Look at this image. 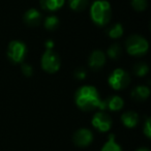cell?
Wrapping results in <instances>:
<instances>
[{
	"instance_id": "cell-1",
	"label": "cell",
	"mask_w": 151,
	"mask_h": 151,
	"mask_svg": "<svg viewBox=\"0 0 151 151\" xmlns=\"http://www.w3.org/2000/svg\"><path fill=\"white\" fill-rule=\"evenodd\" d=\"M76 105L83 111H91L99 108L106 109L105 101L101 99L97 89L93 86H82L77 90L75 95Z\"/></svg>"
},
{
	"instance_id": "cell-2",
	"label": "cell",
	"mask_w": 151,
	"mask_h": 151,
	"mask_svg": "<svg viewBox=\"0 0 151 151\" xmlns=\"http://www.w3.org/2000/svg\"><path fill=\"white\" fill-rule=\"evenodd\" d=\"M112 16L111 4L107 0H96L90 7L91 20L99 26H105L110 22Z\"/></svg>"
},
{
	"instance_id": "cell-3",
	"label": "cell",
	"mask_w": 151,
	"mask_h": 151,
	"mask_svg": "<svg viewBox=\"0 0 151 151\" xmlns=\"http://www.w3.org/2000/svg\"><path fill=\"white\" fill-rule=\"evenodd\" d=\"M126 51L132 56H143L148 52L149 44L145 37L138 34L130 35L125 42Z\"/></svg>"
},
{
	"instance_id": "cell-4",
	"label": "cell",
	"mask_w": 151,
	"mask_h": 151,
	"mask_svg": "<svg viewBox=\"0 0 151 151\" xmlns=\"http://www.w3.org/2000/svg\"><path fill=\"white\" fill-rule=\"evenodd\" d=\"M7 57L15 64L24 61L27 54V47L21 40H12L7 47Z\"/></svg>"
},
{
	"instance_id": "cell-5",
	"label": "cell",
	"mask_w": 151,
	"mask_h": 151,
	"mask_svg": "<svg viewBox=\"0 0 151 151\" xmlns=\"http://www.w3.org/2000/svg\"><path fill=\"white\" fill-rule=\"evenodd\" d=\"M40 65H42V69L46 70L47 73H54L58 71L59 68H60V57L55 51H53V49L52 50H47L42 56Z\"/></svg>"
},
{
	"instance_id": "cell-6",
	"label": "cell",
	"mask_w": 151,
	"mask_h": 151,
	"mask_svg": "<svg viewBox=\"0 0 151 151\" xmlns=\"http://www.w3.org/2000/svg\"><path fill=\"white\" fill-rule=\"evenodd\" d=\"M109 85L115 90H121L127 87L130 83V77L122 68H117L109 76Z\"/></svg>"
},
{
	"instance_id": "cell-7",
	"label": "cell",
	"mask_w": 151,
	"mask_h": 151,
	"mask_svg": "<svg viewBox=\"0 0 151 151\" xmlns=\"http://www.w3.org/2000/svg\"><path fill=\"white\" fill-rule=\"evenodd\" d=\"M92 125L99 132H108L112 127V119L105 112H97L91 120Z\"/></svg>"
},
{
	"instance_id": "cell-8",
	"label": "cell",
	"mask_w": 151,
	"mask_h": 151,
	"mask_svg": "<svg viewBox=\"0 0 151 151\" xmlns=\"http://www.w3.org/2000/svg\"><path fill=\"white\" fill-rule=\"evenodd\" d=\"M73 143L79 147H86L93 141V134L88 128H80L73 134Z\"/></svg>"
},
{
	"instance_id": "cell-9",
	"label": "cell",
	"mask_w": 151,
	"mask_h": 151,
	"mask_svg": "<svg viewBox=\"0 0 151 151\" xmlns=\"http://www.w3.org/2000/svg\"><path fill=\"white\" fill-rule=\"evenodd\" d=\"M106 63V54L101 50H95L90 54L88 59L89 67L93 70H99L105 65Z\"/></svg>"
},
{
	"instance_id": "cell-10",
	"label": "cell",
	"mask_w": 151,
	"mask_h": 151,
	"mask_svg": "<svg viewBox=\"0 0 151 151\" xmlns=\"http://www.w3.org/2000/svg\"><path fill=\"white\" fill-rule=\"evenodd\" d=\"M24 22L28 26H38L42 22V14L35 9H30L24 14Z\"/></svg>"
},
{
	"instance_id": "cell-11",
	"label": "cell",
	"mask_w": 151,
	"mask_h": 151,
	"mask_svg": "<svg viewBox=\"0 0 151 151\" xmlns=\"http://www.w3.org/2000/svg\"><path fill=\"white\" fill-rule=\"evenodd\" d=\"M121 121L124 126L128 128H132L138 125L139 123V115L132 111H128L122 114Z\"/></svg>"
},
{
	"instance_id": "cell-12",
	"label": "cell",
	"mask_w": 151,
	"mask_h": 151,
	"mask_svg": "<svg viewBox=\"0 0 151 151\" xmlns=\"http://www.w3.org/2000/svg\"><path fill=\"white\" fill-rule=\"evenodd\" d=\"M65 0H40V6L42 9L49 12H56L63 6Z\"/></svg>"
},
{
	"instance_id": "cell-13",
	"label": "cell",
	"mask_w": 151,
	"mask_h": 151,
	"mask_svg": "<svg viewBox=\"0 0 151 151\" xmlns=\"http://www.w3.org/2000/svg\"><path fill=\"white\" fill-rule=\"evenodd\" d=\"M105 105H106V109L108 108L111 111H119V110L122 109L124 103H123V99L120 96H118V95H112L107 101H105Z\"/></svg>"
},
{
	"instance_id": "cell-14",
	"label": "cell",
	"mask_w": 151,
	"mask_h": 151,
	"mask_svg": "<svg viewBox=\"0 0 151 151\" xmlns=\"http://www.w3.org/2000/svg\"><path fill=\"white\" fill-rule=\"evenodd\" d=\"M150 94V89L146 86H137L132 91V97L137 101H142L148 99Z\"/></svg>"
},
{
	"instance_id": "cell-15",
	"label": "cell",
	"mask_w": 151,
	"mask_h": 151,
	"mask_svg": "<svg viewBox=\"0 0 151 151\" xmlns=\"http://www.w3.org/2000/svg\"><path fill=\"white\" fill-rule=\"evenodd\" d=\"M101 151H122V150L120 145L118 143H116L115 136L114 134H110L108 141L104 144Z\"/></svg>"
},
{
	"instance_id": "cell-16",
	"label": "cell",
	"mask_w": 151,
	"mask_h": 151,
	"mask_svg": "<svg viewBox=\"0 0 151 151\" xmlns=\"http://www.w3.org/2000/svg\"><path fill=\"white\" fill-rule=\"evenodd\" d=\"M89 0H69V7L75 12H82L87 7Z\"/></svg>"
},
{
	"instance_id": "cell-17",
	"label": "cell",
	"mask_w": 151,
	"mask_h": 151,
	"mask_svg": "<svg viewBox=\"0 0 151 151\" xmlns=\"http://www.w3.org/2000/svg\"><path fill=\"white\" fill-rule=\"evenodd\" d=\"M122 34H123V27L121 24H115V25L111 26L110 29L108 30V35L114 40L121 37Z\"/></svg>"
},
{
	"instance_id": "cell-18",
	"label": "cell",
	"mask_w": 151,
	"mask_h": 151,
	"mask_svg": "<svg viewBox=\"0 0 151 151\" xmlns=\"http://www.w3.org/2000/svg\"><path fill=\"white\" fill-rule=\"evenodd\" d=\"M59 23H60V21L56 16H49L45 20V27L48 30H55L58 27Z\"/></svg>"
},
{
	"instance_id": "cell-19",
	"label": "cell",
	"mask_w": 151,
	"mask_h": 151,
	"mask_svg": "<svg viewBox=\"0 0 151 151\" xmlns=\"http://www.w3.org/2000/svg\"><path fill=\"white\" fill-rule=\"evenodd\" d=\"M149 71V67L146 63L143 62H138L134 64V73H136L138 77H144L145 75H147Z\"/></svg>"
},
{
	"instance_id": "cell-20",
	"label": "cell",
	"mask_w": 151,
	"mask_h": 151,
	"mask_svg": "<svg viewBox=\"0 0 151 151\" xmlns=\"http://www.w3.org/2000/svg\"><path fill=\"white\" fill-rule=\"evenodd\" d=\"M108 56L111 57L112 59H117L121 55V47L118 44H113L109 47L107 52Z\"/></svg>"
},
{
	"instance_id": "cell-21",
	"label": "cell",
	"mask_w": 151,
	"mask_h": 151,
	"mask_svg": "<svg viewBox=\"0 0 151 151\" xmlns=\"http://www.w3.org/2000/svg\"><path fill=\"white\" fill-rule=\"evenodd\" d=\"M147 0H132V6L137 12H144L147 9Z\"/></svg>"
},
{
	"instance_id": "cell-22",
	"label": "cell",
	"mask_w": 151,
	"mask_h": 151,
	"mask_svg": "<svg viewBox=\"0 0 151 151\" xmlns=\"http://www.w3.org/2000/svg\"><path fill=\"white\" fill-rule=\"evenodd\" d=\"M150 125H151V121H150V118H147L146 121L144 123V128H143V132H144L145 136L147 137L148 139L151 138V128H150Z\"/></svg>"
},
{
	"instance_id": "cell-23",
	"label": "cell",
	"mask_w": 151,
	"mask_h": 151,
	"mask_svg": "<svg viewBox=\"0 0 151 151\" xmlns=\"http://www.w3.org/2000/svg\"><path fill=\"white\" fill-rule=\"evenodd\" d=\"M75 78L78 80H83L86 78V70L83 67H78L75 70Z\"/></svg>"
},
{
	"instance_id": "cell-24",
	"label": "cell",
	"mask_w": 151,
	"mask_h": 151,
	"mask_svg": "<svg viewBox=\"0 0 151 151\" xmlns=\"http://www.w3.org/2000/svg\"><path fill=\"white\" fill-rule=\"evenodd\" d=\"M22 71L26 77H31L33 73V68L30 64H23L22 65Z\"/></svg>"
},
{
	"instance_id": "cell-25",
	"label": "cell",
	"mask_w": 151,
	"mask_h": 151,
	"mask_svg": "<svg viewBox=\"0 0 151 151\" xmlns=\"http://www.w3.org/2000/svg\"><path fill=\"white\" fill-rule=\"evenodd\" d=\"M45 46H46L47 50H52L53 47H54V42L53 40H47V42L45 44Z\"/></svg>"
},
{
	"instance_id": "cell-26",
	"label": "cell",
	"mask_w": 151,
	"mask_h": 151,
	"mask_svg": "<svg viewBox=\"0 0 151 151\" xmlns=\"http://www.w3.org/2000/svg\"><path fill=\"white\" fill-rule=\"evenodd\" d=\"M137 151H150L148 148H145V147H143V148H139Z\"/></svg>"
}]
</instances>
